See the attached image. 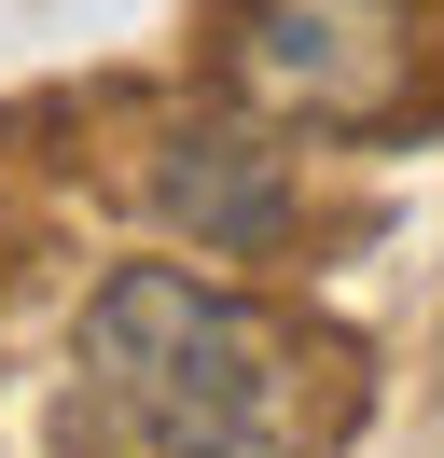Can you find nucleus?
I'll use <instances>...</instances> for the list:
<instances>
[{"mask_svg": "<svg viewBox=\"0 0 444 458\" xmlns=\"http://www.w3.org/2000/svg\"><path fill=\"white\" fill-rule=\"evenodd\" d=\"M153 208L194 250H278V236H292V153L236 140V125H194V140H166Z\"/></svg>", "mask_w": 444, "mask_h": 458, "instance_id": "nucleus-3", "label": "nucleus"}, {"mask_svg": "<svg viewBox=\"0 0 444 458\" xmlns=\"http://www.w3.org/2000/svg\"><path fill=\"white\" fill-rule=\"evenodd\" d=\"M403 70H416L403 0H250L236 29V84L305 125H375L403 98Z\"/></svg>", "mask_w": 444, "mask_h": 458, "instance_id": "nucleus-2", "label": "nucleus"}, {"mask_svg": "<svg viewBox=\"0 0 444 458\" xmlns=\"http://www.w3.org/2000/svg\"><path fill=\"white\" fill-rule=\"evenodd\" d=\"M83 458H305V347L181 264H125L83 306Z\"/></svg>", "mask_w": 444, "mask_h": 458, "instance_id": "nucleus-1", "label": "nucleus"}]
</instances>
